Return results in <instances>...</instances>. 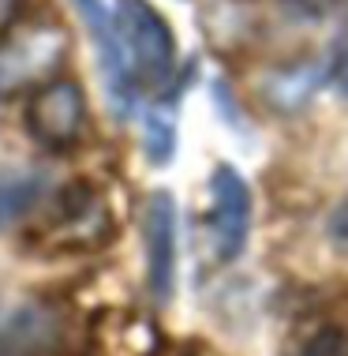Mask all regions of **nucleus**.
I'll list each match as a JSON object with an SVG mask.
<instances>
[{"label":"nucleus","mask_w":348,"mask_h":356,"mask_svg":"<svg viewBox=\"0 0 348 356\" xmlns=\"http://www.w3.org/2000/svg\"><path fill=\"white\" fill-rule=\"evenodd\" d=\"M109 8L139 94H161L180 75V49L169 19L150 0H113Z\"/></svg>","instance_id":"nucleus-1"},{"label":"nucleus","mask_w":348,"mask_h":356,"mask_svg":"<svg viewBox=\"0 0 348 356\" xmlns=\"http://www.w3.org/2000/svg\"><path fill=\"white\" fill-rule=\"evenodd\" d=\"M251 221H255V203H251V188L240 177L236 165L221 161L210 172L206 184V214H202V233H206V248L217 266H229L244 255Z\"/></svg>","instance_id":"nucleus-2"},{"label":"nucleus","mask_w":348,"mask_h":356,"mask_svg":"<svg viewBox=\"0 0 348 356\" xmlns=\"http://www.w3.org/2000/svg\"><path fill=\"white\" fill-rule=\"evenodd\" d=\"M23 128L38 147L64 154L83 143L86 94L75 79H45L23 102Z\"/></svg>","instance_id":"nucleus-3"},{"label":"nucleus","mask_w":348,"mask_h":356,"mask_svg":"<svg viewBox=\"0 0 348 356\" xmlns=\"http://www.w3.org/2000/svg\"><path fill=\"white\" fill-rule=\"evenodd\" d=\"M75 15H79L86 38H90L94 53H98V72L105 79V98H109L116 120H131L139 113V86H135L128 60H124L120 38H116V23H113V8L109 0H72Z\"/></svg>","instance_id":"nucleus-4"},{"label":"nucleus","mask_w":348,"mask_h":356,"mask_svg":"<svg viewBox=\"0 0 348 356\" xmlns=\"http://www.w3.org/2000/svg\"><path fill=\"white\" fill-rule=\"evenodd\" d=\"M142 259H147V289L158 304L176 296V266H180V225L176 199L165 188L150 191L142 203Z\"/></svg>","instance_id":"nucleus-5"},{"label":"nucleus","mask_w":348,"mask_h":356,"mask_svg":"<svg viewBox=\"0 0 348 356\" xmlns=\"http://www.w3.org/2000/svg\"><path fill=\"white\" fill-rule=\"evenodd\" d=\"M64 31L60 26H31L23 34H12L0 42V102L12 94H31L38 83L53 79L56 64L64 60Z\"/></svg>","instance_id":"nucleus-6"},{"label":"nucleus","mask_w":348,"mask_h":356,"mask_svg":"<svg viewBox=\"0 0 348 356\" xmlns=\"http://www.w3.org/2000/svg\"><path fill=\"white\" fill-rule=\"evenodd\" d=\"M195 72V64H188L176 79H172L161 94H154V102L139 113L142 120V150L154 165H169L176 158V139H180V98L188 90V79Z\"/></svg>","instance_id":"nucleus-7"},{"label":"nucleus","mask_w":348,"mask_h":356,"mask_svg":"<svg viewBox=\"0 0 348 356\" xmlns=\"http://www.w3.org/2000/svg\"><path fill=\"white\" fill-rule=\"evenodd\" d=\"M53 207L56 210L49 214V221H45V229H42L45 252H60V248L75 252V248H83L86 236H94L101 229V203L90 188H79V184L67 188L56 195Z\"/></svg>","instance_id":"nucleus-8"},{"label":"nucleus","mask_w":348,"mask_h":356,"mask_svg":"<svg viewBox=\"0 0 348 356\" xmlns=\"http://www.w3.org/2000/svg\"><path fill=\"white\" fill-rule=\"evenodd\" d=\"M49 195V180L38 169H8L0 165V233L31 218Z\"/></svg>","instance_id":"nucleus-9"},{"label":"nucleus","mask_w":348,"mask_h":356,"mask_svg":"<svg viewBox=\"0 0 348 356\" xmlns=\"http://www.w3.org/2000/svg\"><path fill=\"white\" fill-rule=\"evenodd\" d=\"M322 83H330V56L318 60V64L304 60V64H292V68L274 72L266 79V94L277 109H296V105H304Z\"/></svg>","instance_id":"nucleus-10"},{"label":"nucleus","mask_w":348,"mask_h":356,"mask_svg":"<svg viewBox=\"0 0 348 356\" xmlns=\"http://www.w3.org/2000/svg\"><path fill=\"white\" fill-rule=\"evenodd\" d=\"M299 356H348V338L341 330H333V326H326V330H315L304 341Z\"/></svg>","instance_id":"nucleus-11"},{"label":"nucleus","mask_w":348,"mask_h":356,"mask_svg":"<svg viewBox=\"0 0 348 356\" xmlns=\"http://www.w3.org/2000/svg\"><path fill=\"white\" fill-rule=\"evenodd\" d=\"M330 86H333L337 94H345V98H348V31L341 34L337 49L330 53Z\"/></svg>","instance_id":"nucleus-12"},{"label":"nucleus","mask_w":348,"mask_h":356,"mask_svg":"<svg viewBox=\"0 0 348 356\" xmlns=\"http://www.w3.org/2000/svg\"><path fill=\"white\" fill-rule=\"evenodd\" d=\"M19 15H23V0H0V42L12 38Z\"/></svg>","instance_id":"nucleus-13"},{"label":"nucleus","mask_w":348,"mask_h":356,"mask_svg":"<svg viewBox=\"0 0 348 356\" xmlns=\"http://www.w3.org/2000/svg\"><path fill=\"white\" fill-rule=\"evenodd\" d=\"M330 236H333L337 248H345V252H348V203H341V207H337V214L330 218Z\"/></svg>","instance_id":"nucleus-14"},{"label":"nucleus","mask_w":348,"mask_h":356,"mask_svg":"<svg viewBox=\"0 0 348 356\" xmlns=\"http://www.w3.org/2000/svg\"><path fill=\"white\" fill-rule=\"evenodd\" d=\"M288 4H292L299 15H311V19H315V15H326V12H330L333 0H288Z\"/></svg>","instance_id":"nucleus-15"}]
</instances>
